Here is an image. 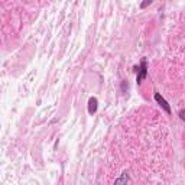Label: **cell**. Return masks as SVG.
<instances>
[{"instance_id": "cell-3", "label": "cell", "mask_w": 185, "mask_h": 185, "mask_svg": "<svg viewBox=\"0 0 185 185\" xmlns=\"http://www.w3.org/2000/svg\"><path fill=\"white\" fill-rule=\"evenodd\" d=\"M97 107H98V101H97L96 97H91L88 100V113L90 114H94L97 112Z\"/></svg>"}, {"instance_id": "cell-2", "label": "cell", "mask_w": 185, "mask_h": 185, "mask_svg": "<svg viewBox=\"0 0 185 185\" xmlns=\"http://www.w3.org/2000/svg\"><path fill=\"white\" fill-rule=\"evenodd\" d=\"M155 100H156V103L161 106L162 109L165 110V112L168 113V114H171V107H169V104H168V101L163 98V97L159 94V93H155Z\"/></svg>"}, {"instance_id": "cell-7", "label": "cell", "mask_w": 185, "mask_h": 185, "mask_svg": "<svg viewBox=\"0 0 185 185\" xmlns=\"http://www.w3.org/2000/svg\"><path fill=\"white\" fill-rule=\"evenodd\" d=\"M179 117H181V120L185 121V110H179Z\"/></svg>"}, {"instance_id": "cell-6", "label": "cell", "mask_w": 185, "mask_h": 185, "mask_svg": "<svg viewBox=\"0 0 185 185\" xmlns=\"http://www.w3.org/2000/svg\"><path fill=\"white\" fill-rule=\"evenodd\" d=\"M149 4H152V0H148V1H143V3L140 4V7H142V9H145L146 6H149Z\"/></svg>"}, {"instance_id": "cell-4", "label": "cell", "mask_w": 185, "mask_h": 185, "mask_svg": "<svg viewBox=\"0 0 185 185\" xmlns=\"http://www.w3.org/2000/svg\"><path fill=\"white\" fill-rule=\"evenodd\" d=\"M127 181H129V174H127V171H124L121 174V177L114 181V185H127Z\"/></svg>"}, {"instance_id": "cell-1", "label": "cell", "mask_w": 185, "mask_h": 185, "mask_svg": "<svg viewBox=\"0 0 185 185\" xmlns=\"http://www.w3.org/2000/svg\"><path fill=\"white\" fill-rule=\"evenodd\" d=\"M135 71H137L136 82H137V85H140V84L145 81L146 77H148V61H146V58H143V59L140 61L139 67H135Z\"/></svg>"}, {"instance_id": "cell-5", "label": "cell", "mask_w": 185, "mask_h": 185, "mask_svg": "<svg viewBox=\"0 0 185 185\" xmlns=\"http://www.w3.org/2000/svg\"><path fill=\"white\" fill-rule=\"evenodd\" d=\"M126 88H129V84H127L126 81H123V82H121V91L126 93Z\"/></svg>"}]
</instances>
